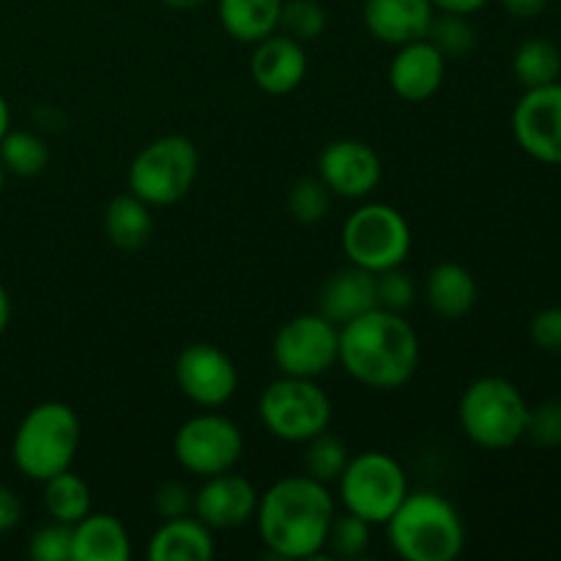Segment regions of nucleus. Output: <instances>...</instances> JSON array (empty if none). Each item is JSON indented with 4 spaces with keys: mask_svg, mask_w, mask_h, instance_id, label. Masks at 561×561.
<instances>
[{
    "mask_svg": "<svg viewBox=\"0 0 561 561\" xmlns=\"http://www.w3.org/2000/svg\"><path fill=\"white\" fill-rule=\"evenodd\" d=\"M197 173L201 153L195 142L184 135H162L137 151L126 173V184L142 203L164 208L190 195Z\"/></svg>",
    "mask_w": 561,
    "mask_h": 561,
    "instance_id": "423d86ee",
    "label": "nucleus"
},
{
    "mask_svg": "<svg viewBox=\"0 0 561 561\" xmlns=\"http://www.w3.org/2000/svg\"><path fill=\"white\" fill-rule=\"evenodd\" d=\"M337 496L345 513L370 526H383L409 496V474L398 458L370 449L348 458L337 477Z\"/></svg>",
    "mask_w": 561,
    "mask_h": 561,
    "instance_id": "0eeeda50",
    "label": "nucleus"
},
{
    "mask_svg": "<svg viewBox=\"0 0 561 561\" xmlns=\"http://www.w3.org/2000/svg\"><path fill=\"white\" fill-rule=\"evenodd\" d=\"M392 551L405 561H455L466 548V524L447 496L409 491L387 520Z\"/></svg>",
    "mask_w": 561,
    "mask_h": 561,
    "instance_id": "7ed1b4c3",
    "label": "nucleus"
},
{
    "mask_svg": "<svg viewBox=\"0 0 561 561\" xmlns=\"http://www.w3.org/2000/svg\"><path fill=\"white\" fill-rule=\"evenodd\" d=\"M431 3H433V9L444 11V14L471 16V14H477V11L485 9L491 0H431Z\"/></svg>",
    "mask_w": 561,
    "mask_h": 561,
    "instance_id": "ea45409f",
    "label": "nucleus"
},
{
    "mask_svg": "<svg viewBox=\"0 0 561 561\" xmlns=\"http://www.w3.org/2000/svg\"><path fill=\"white\" fill-rule=\"evenodd\" d=\"M162 3L173 11H192L197 9V5L208 3V0H162Z\"/></svg>",
    "mask_w": 561,
    "mask_h": 561,
    "instance_id": "37998d69",
    "label": "nucleus"
},
{
    "mask_svg": "<svg viewBox=\"0 0 561 561\" xmlns=\"http://www.w3.org/2000/svg\"><path fill=\"white\" fill-rule=\"evenodd\" d=\"M433 16H436V9L431 0H365V11H362L370 36L392 47L427 38Z\"/></svg>",
    "mask_w": 561,
    "mask_h": 561,
    "instance_id": "a211bd4d",
    "label": "nucleus"
},
{
    "mask_svg": "<svg viewBox=\"0 0 561 561\" xmlns=\"http://www.w3.org/2000/svg\"><path fill=\"white\" fill-rule=\"evenodd\" d=\"M327 9L318 0H285L279 14V31L296 42H316L327 31Z\"/></svg>",
    "mask_w": 561,
    "mask_h": 561,
    "instance_id": "7c9ffc66",
    "label": "nucleus"
},
{
    "mask_svg": "<svg viewBox=\"0 0 561 561\" xmlns=\"http://www.w3.org/2000/svg\"><path fill=\"white\" fill-rule=\"evenodd\" d=\"M340 359V327L321 312L288 318L272 340V362L283 376L318 378Z\"/></svg>",
    "mask_w": 561,
    "mask_h": 561,
    "instance_id": "9b49d317",
    "label": "nucleus"
},
{
    "mask_svg": "<svg viewBox=\"0 0 561 561\" xmlns=\"http://www.w3.org/2000/svg\"><path fill=\"white\" fill-rule=\"evenodd\" d=\"M129 529L110 513H88L71 526V561H129Z\"/></svg>",
    "mask_w": 561,
    "mask_h": 561,
    "instance_id": "aec40b11",
    "label": "nucleus"
},
{
    "mask_svg": "<svg viewBox=\"0 0 561 561\" xmlns=\"http://www.w3.org/2000/svg\"><path fill=\"white\" fill-rule=\"evenodd\" d=\"M0 162L16 179H36L49 164V146L42 135L27 129H9L0 140Z\"/></svg>",
    "mask_w": 561,
    "mask_h": 561,
    "instance_id": "a878e982",
    "label": "nucleus"
},
{
    "mask_svg": "<svg viewBox=\"0 0 561 561\" xmlns=\"http://www.w3.org/2000/svg\"><path fill=\"white\" fill-rule=\"evenodd\" d=\"M22 520V502L11 488L0 485V535L16 529Z\"/></svg>",
    "mask_w": 561,
    "mask_h": 561,
    "instance_id": "4c0bfd02",
    "label": "nucleus"
},
{
    "mask_svg": "<svg viewBox=\"0 0 561 561\" xmlns=\"http://www.w3.org/2000/svg\"><path fill=\"white\" fill-rule=\"evenodd\" d=\"M427 42L444 55V58H463L477 47V31L471 27L469 16L444 14L438 11L427 31Z\"/></svg>",
    "mask_w": 561,
    "mask_h": 561,
    "instance_id": "c85d7f7f",
    "label": "nucleus"
},
{
    "mask_svg": "<svg viewBox=\"0 0 561 561\" xmlns=\"http://www.w3.org/2000/svg\"><path fill=\"white\" fill-rule=\"evenodd\" d=\"M192 502H195V493L179 480L159 482V488L153 491V510L162 520L192 515Z\"/></svg>",
    "mask_w": 561,
    "mask_h": 561,
    "instance_id": "c9c22d12",
    "label": "nucleus"
},
{
    "mask_svg": "<svg viewBox=\"0 0 561 561\" xmlns=\"http://www.w3.org/2000/svg\"><path fill=\"white\" fill-rule=\"evenodd\" d=\"M504 5V11L518 20H531V16H540L548 9V0H499Z\"/></svg>",
    "mask_w": 561,
    "mask_h": 561,
    "instance_id": "58836bf2",
    "label": "nucleus"
},
{
    "mask_svg": "<svg viewBox=\"0 0 561 561\" xmlns=\"http://www.w3.org/2000/svg\"><path fill=\"white\" fill-rule=\"evenodd\" d=\"M420 334L403 312L376 310L340 327L337 365L362 387L394 392L414 378L420 367Z\"/></svg>",
    "mask_w": 561,
    "mask_h": 561,
    "instance_id": "f03ea898",
    "label": "nucleus"
},
{
    "mask_svg": "<svg viewBox=\"0 0 561 561\" xmlns=\"http://www.w3.org/2000/svg\"><path fill=\"white\" fill-rule=\"evenodd\" d=\"M211 531L197 515L162 520L148 540L146 553L151 561H208L217 551Z\"/></svg>",
    "mask_w": 561,
    "mask_h": 561,
    "instance_id": "412c9836",
    "label": "nucleus"
},
{
    "mask_svg": "<svg viewBox=\"0 0 561 561\" xmlns=\"http://www.w3.org/2000/svg\"><path fill=\"white\" fill-rule=\"evenodd\" d=\"M343 252L348 263L378 274L403 266L411 255V225L403 214L387 203H362L343 225Z\"/></svg>",
    "mask_w": 561,
    "mask_h": 561,
    "instance_id": "6e6552de",
    "label": "nucleus"
},
{
    "mask_svg": "<svg viewBox=\"0 0 561 561\" xmlns=\"http://www.w3.org/2000/svg\"><path fill=\"white\" fill-rule=\"evenodd\" d=\"M529 409L531 405L510 378L482 376L460 394L458 422L471 444L502 453L526 438Z\"/></svg>",
    "mask_w": 561,
    "mask_h": 561,
    "instance_id": "39448f33",
    "label": "nucleus"
},
{
    "mask_svg": "<svg viewBox=\"0 0 561 561\" xmlns=\"http://www.w3.org/2000/svg\"><path fill=\"white\" fill-rule=\"evenodd\" d=\"M332 206V192L318 175H305L288 192V211L299 225L321 222Z\"/></svg>",
    "mask_w": 561,
    "mask_h": 561,
    "instance_id": "2f4dec72",
    "label": "nucleus"
},
{
    "mask_svg": "<svg viewBox=\"0 0 561 561\" xmlns=\"http://www.w3.org/2000/svg\"><path fill=\"white\" fill-rule=\"evenodd\" d=\"M82 442L80 416L60 400L38 403L22 416L11 442V460L27 480L44 482L71 469Z\"/></svg>",
    "mask_w": 561,
    "mask_h": 561,
    "instance_id": "20e7f679",
    "label": "nucleus"
},
{
    "mask_svg": "<svg viewBox=\"0 0 561 561\" xmlns=\"http://www.w3.org/2000/svg\"><path fill=\"white\" fill-rule=\"evenodd\" d=\"M376 299L378 307L392 312H405L416 301V283L403 266L387 268L376 274Z\"/></svg>",
    "mask_w": 561,
    "mask_h": 561,
    "instance_id": "473e14b6",
    "label": "nucleus"
},
{
    "mask_svg": "<svg viewBox=\"0 0 561 561\" xmlns=\"http://www.w3.org/2000/svg\"><path fill=\"white\" fill-rule=\"evenodd\" d=\"M526 438H529L531 444H537V447H561V398L542 400L540 405L529 409Z\"/></svg>",
    "mask_w": 561,
    "mask_h": 561,
    "instance_id": "72a5a7b5",
    "label": "nucleus"
},
{
    "mask_svg": "<svg viewBox=\"0 0 561 561\" xmlns=\"http://www.w3.org/2000/svg\"><path fill=\"white\" fill-rule=\"evenodd\" d=\"M513 137L520 151L542 164H561V82L526 88L513 110Z\"/></svg>",
    "mask_w": 561,
    "mask_h": 561,
    "instance_id": "ddd939ff",
    "label": "nucleus"
},
{
    "mask_svg": "<svg viewBox=\"0 0 561 561\" xmlns=\"http://www.w3.org/2000/svg\"><path fill=\"white\" fill-rule=\"evenodd\" d=\"M257 499L261 493L255 491V485L230 469L203 480V485L195 491L192 513L208 529H239L255 518Z\"/></svg>",
    "mask_w": 561,
    "mask_h": 561,
    "instance_id": "2eb2a0df",
    "label": "nucleus"
},
{
    "mask_svg": "<svg viewBox=\"0 0 561 561\" xmlns=\"http://www.w3.org/2000/svg\"><path fill=\"white\" fill-rule=\"evenodd\" d=\"M370 529L373 526L356 515L334 513L323 551L334 559H359L370 548Z\"/></svg>",
    "mask_w": 561,
    "mask_h": 561,
    "instance_id": "c756f323",
    "label": "nucleus"
},
{
    "mask_svg": "<svg viewBox=\"0 0 561 561\" xmlns=\"http://www.w3.org/2000/svg\"><path fill=\"white\" fill-rule=\"evenodd\" d=\"M5 175H9V173H5L3 162H0V190H3V184H5Z\"/></svg>",
    "mask_w": 561,
    "mask_h": 561,
    "instance_id": "c03bdc74",
    "label": "nucleus"
},
{
    "mask_svg": "<svg viewBox=\"0 0 561 561\" xmlns=\"http://www.w3.org/2000/svg\"><path fill=\"white\" fill-rule=\"evenodd\" d=\"M334 496L307 474L279 477L257 499V535L277 559H316L327 546L334 518Z\"/></svg>",
    "mask_w": 561,
    "mask_h": 561,
    "instance_id": "f257e3e1",
    "label": "nucleus"
},
{
    "mask_svg": "<svg viewBox=\"0 0 561 561\" xmlns=\"http://www.w3.org/2000/svg\"><path fill=\"white\" fill-rule=\"evenodd\" d=\"M173 455L181 469L206 480L236 469L244 455V433L217 409H203V414L190 416L175 431Z\"/></svg>",
    "mask_w": 561,
    "mask_h": 561,
    "instance_id": "9d476101",
    "label": "nucleus"
},
{
    "mask_svg": "<svg viewBox=\"0 0 561 561\" xmlns=\"http://www.w3.org/2000/svg\"><path fill=\"white\" fill-rule=\"evenodd\" d=\"M9 129H11V110H9V102L3 99V93H0V140H3V135Z\"/></svg>",
    "mask_w": 561,
    "mask_h": 561,
    "instance_id": "79ce46f5",
    "label": "nucleus"
},
{
    "mask_svg": "<svg viewBox=\"0 0 561 561\" xmlns=\"http://www.w3.org/2000/svg\"><path fill=\"white\" fill-rule=\"evenodd\" d=\"M425 301L444 321H460L477 305V279L466 266L444 261L433 266L425 277Z\"/></svg>",
    "mask_w": 561,
    "mask_h": 561,
    "instance_id": "4be33fe9",
    "label": "nucleus"
},
{
    "mask_svg": "<svg viewBox=\"0 0 561 561\" xmlns=\"http://www.w3.org/2000/svg\"><path fill=\"white\" fill-rule=\"evenodd\" d=\"M348 447L340 436L323 431L318 436H312L310 442H305V474L312 480L323 482H337V477L343 474L345 463H348Z\"/></svg>",
    "mask_w": 561,
    "mask_h": 561,
    "instance_id": "cd10ccee",
    "label": "nucleus"
},
{
    "mask_svg": "<svg viewBox=\"0 0 561 561\" xmlns=\"http://www.w3.org/2000/svg\"><path fill=\"white\" fill-rule=\"evenodd\" d=\"M381 157L365 140L343 137L323 146L318 153V179L327 184L332 197L345 201H365L381 184Z\"/></svg>",
    "mask_w": 561,
    "mask_h": 561,
    "instance_id": "4468645a",
    "label": "nucleus"
},
{
    "mask_svg": "<svg viewBox=\"0 0 561 561\" xmlns=\"http://www.w3.org/2000/svg\"><path fill=\"white\" fill-rule=\"evenodd\" d=\"M513 75L524 88L551 85L561 77V53L548 38H526L513 55Z\"/></svg>",
    "mask_w": 561,
    "mask_h": 561,
    "instance_id": "bb28decb",
    "label": "nucleus"
},
{
    "mask_svg": "<svg viewBox=\"0 0 561 561\" xmlns=\"http://www.w3.org/2000/svg\"><path fill=\"white\" fill-rule=\"evenodd\" d=\"M9 321H11V299H9V290L0 285V337H3Z\"/></svg>",
    "mask_w": 561,
    "mask_h": 561,
    "instance_id": "a19ab883",
    "label": "nucleus"
},
{
    "mask_svg": "<svg viewBox=\"0 0 561 561\" xmlns=\"http://www.w3.org/2000/svg\"><path fill=\"white\" fill-rule=\"evenodd\" d=\"M104 233L118 250H142L153 236L151 206L131 192H121L104 208Z\"/></svg>",
    "mask_w": 561,
    "mask_h": 561,
    "instance_id": "b1692460",
    "label": "nucleus"
},
{
    "mask_svg": "<svg viewBox=\"0 0 561 561\" xmlns=\"http://www.w3.org/2000/svg\"><path fill=\"white\" fill-rule=\"evenodd\" d=\"M173 376L181 394L201 409H222L239 389L233 359L211 343L186 345L175 359Z\"/></svg>",
    "mask_w": 561,
    "mask_h": 561,
    "instance_id": "f8f14e48",
    "label": "nucleus"
},
{
    "mask_svg": "<svg viewBox=\"0 0 561 561\" xmlns=\"http://www.w3.org/2000/svg\"><path fill=\"white\" fill-rule=\"evenodd\" d=\"M447 75V58L427 38L398 47L389 60V85L405 102H427L436 96Z\"/></svg>",
    "mask_w": 561,
    "mask_h": 561,
    "instance_id": "f3484780",
    "label": "nucleus"
},
{
    "mask_svg": "<svg viewBox=\"0 0 561 561\" xmlns=\"http://www.w3.org/2000/svg\"><path fill=\"white\" fill-rule=\"evenodd\" d=\"M376 307V274L354 263L329 274L318 290V312L337 327H345Z\"/></svg>",
    "mask_w": 561,
    "mask_h": 561,
    "instance_id": "6ab92c4d",
    "label": "nucleus"
},
{
    "mask_svg": "<svg viewBox=\"0 0 561 561\" xmlns=\"http://www.w3.org/2000/svg\"><path fill=\"white\" fill-rule=\"evenodd\" d=\"M283 3L285 0H219V22L236 42L257 44L279 31Z\"/></svg>",
    "mask_w": 561,
    "mask_h": 561,
    "instance_id": "5701e85b",
    "label": "nucleus"
},
{
    "mask_svg": "<svg viewBox=\"0 0 561 561\" xmlns=\"http://www.w3.org/2000/svg\"><path fill=\"white\" fill-rule=\"evenodd\" d=\"M44 485V510L53 520L66 526H75L77 520L85 518L91 513V488L82 480L80 474H75L71 469L60 471V474L49 477L42 482Z\"/></svg>",
    "mask_w": 561,
    "mask_h": 561,
    "instance_id": "393cba45",
    "label": "nucleus"
},
{
    "mask_svg": "<svg viewBox=\"0 0 561 561\" xmlns=\"http://www.w3.org/2000/svg\"><path fill=\"white\" fill-rule=\"evenodd\" d=\"M250 75L252 82L268 96H285L296 91L307 77L305 44L285 33H272L263 42L252 44Z\"/></svg>",
    "mask_w": 561,
    "mask_h": 561,
    "instance_id": "dca6fc26",
    "label": "nucleus"
},
{
    "mask_svg": "<svg viewBox=\"0 0 561 561\" xmlns=\"http://www.w3.org/2000/svg\"><path fill=\"white\" fill-rule=\"evenodd\" d=\"M27 557L33 561H71V526L53 520L33 531L27 542Z\"/></svg>",
    "mask_w": 561,
    "mask_h": 561,
    "instance_id": "f704fd0d",
    "label": "nucleus"
},
{
    "mask_svg": "<svg viewBox=\"0 0 561 561\" xmlns=\"http://www.w3.org/2000/svg\"><path fill=\"white\" fill-rule=\"evenodd\" d=\"M257 416L274 438L305 444L332 425V400L316 378L279 376L268 383L257 403Z\"/></svg>",
    "mask_w": 561,
    "mask_h": 561,
    "instance_id": "1a4fd4ad",
    "label": "nucleus"
},
{
    "mask_svg": "<svg viewBox=\"0 0 561 561\" xmlns=\"http://www.w3.org/2000/svg\"><path fill=\"white\" fill-rule=\"evenodd\" d=\"M531 343L548 354H561V307H546L529 323Z\"/></svg>",
    "mask_w": 561,
    "mask_h": 561,
    "instance_id": "e433bc0d",
    "label": "nucleus"
}]
</instances>
